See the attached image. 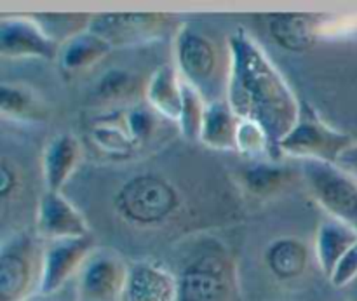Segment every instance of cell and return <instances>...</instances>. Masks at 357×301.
Returning a JSON list of instances; mask_svg holds the SVG:
<instances>
[{
    "label": "cell",
    "mask_w": 357,
    "mask_h": 301,
    "mask_svg": "<svg viewBox=\"0 0 357 301\" xmlns=\"http://www.w3.org/2000/svg\"><path fill=\"white\" fill-rule=\"evenodd\" d=\"M58 296H59V293H58V295H52V296H40V300H38V301H68V300L58 298Z\"/></svg>",
    "instance_id": "obj_31"
},
{
    "label": "cell",
    "mask_w": 357,
    "mask_h": 301,
    "mask_svg": "<svg viewBox=\"0 0 357 301\" xmlns=\"http://www.w3.org/2000/svg\"><path fill=\"white\" fill-rule=\"evenodd\" d=\"M239 122L241 118L230 108L227 100L208 101L199 141L213 150H236Z\"/></svg>",
    "instance_id": "obj_16"
},
{
    "label": "cell",
    "mask_w": 357,
    "mask_h": 301,
    "mask_svg": "<svg viewBox=\"0 0 357 301\" xmlns=\"http://www.w3.org/2000/svg\"><path fill=\"white\" fill-rule=\"evenodd\" d=\"M112 49L114 47L110 42L86 28L80 33L66 38L59 49V65L68 73L82 72L101 61Z\"/></svg>",
    "instance_id": "obj_17"
},
{
    "label": "cell",
    "mask_w": 357,
    "mask_h": 301,
    "mask_svg": "<svg viewBox=\"0 0 357 301\" xmlns=\"http://www.w3.org/2000/svg\"><path fill=\"white\" fill-rule=\"evenodd\" d=\"M284 176V169L272 167L268 164H257L244 173V181L255 194H267V192L275 190L279 185H282Z\"/></svg>",
    "instance_id": "obj_25"
},
{
    "label": "cell",
    "mask_w": 357,
    "mask_h": 301,
    "mask_svg": "<svg viewBox=\"0 0 357 301\" xmlns=\"http://www.w3.org/2000/svg\"><path fill=\"white\" fill-rule=\"evenodd\" d=\"M37 232L42 239L51 242L87 237L89 226L79 209L61 192H45L38 202Z\"/></svg>",
    "instance_id": "obj_12"
},
{
    "label": "cell",
    "mask_w": 357,
    "mask_h": 301,
    "mask_svg": "<svg viewBox=\"0 0 357 301\" xmlns=\"http://www.w3.org/2000/svg\"><path fill=\"white\" fill-rule=\"evenodd\" d=\"M132 89L131 73L124 70H110L96 84V98L101 101H117Z\"/></svg>",
    "instance_id": "obj_26"
},
{
    "label": "cell",
    "mask_w": 357,
    "mask_h": 301,
    "mask_svg": "<svg viewBox=\"0 0 357 301\" xmlns=\"http://www.w3.org/2000/svg\"><path fill=\"white\" fill-rule=\"evenodd\" d=\"M42 251L30 236H13L0 249V301H28L40 288Z\"/></svg>",
    "instance_id": "obj_5"
},
{
    "label": "cell",
    "mask_w": 357,
    "mask_h": 301,
    "mask_svg": "<svg viewBox=\"0 0 357 301\" xmlns=\"http://www.w3.org/2000/svg\"><path fill=\"white\" fill-rule=\"evenodd\" d=\"M265 261L272 274L282 281H289L303 274L309 263L307 247L302 240L293 237H281L271 242L265 253Z\"/></svg>",
    "instance_id": "obj_20"
},
{
    "label": "cell",
    "mask_w": 357,
    "mask_h": 301,
    "mask_svg": "<svg viewBox=\"0 0 357 301\" xmlns=\"http://www.w3.org/2000/svg\"><path fill=\"white\" fill-rule=\"evenodd\" d=\"M275 44L291 52H303L316 42L317 23L305 14H275L268 21Z\"/></svg>",
    "instance_id": "obj_19"
},
{
    "label": "cell",
    "mask_w": 357,
    "mask_h": 301,
    "mask_svg": "<svg viewBox=\"0 0 357 301\" xmlns=\"http://www.w3.org/2000/svg\"><path fill=\"white\" fill-rule=\"evenodd\" d=\"M351 146V136L330 128L309 107H302L296 125L279 143V153L335 164Z\"/></svg>",
    "instance_id": "obj_6"
},
{
    "label": "cell",
    "mask_w": 357,
    "mask_h": 301,
    "mask_svg": "<svg viewBox=\"0 0 357 301\" xmlns=\"http://www.w3.org/2000/svg\"><path fill=\"white\" fill-rule=\"evenodd\" d=\"M227 103L243 121L264 128L279 155V143L296 125L302 105L278 66L246 30L229 37Z\"/></svg>",
    "instance_id": "obj_1"
},
{
    "label": "cell",
    "mask_w": 357,
    "mask_h": 301,
    "mask_svg": "<svg viewBox=\"0 0 357 301\" xmlns=\"http://www.w3.org/2000/svg\"><path fill=\"white\" fill-rule=\"evenodd\" d=\"M129 265L110 249H94L79 272V295L84 301H122Z\"/></svg>",
    "instance_id": "obj_8"
},
{
    "label": "cell",
    "mask_w": 357,
    "mask_h": 301,
    "mask_svg": "<svg viewBox=\"0 0 357 301\" xmlns=\"http://www.w3.org/2000/svg\"><path fill=\"white\" fill-rule=\"evenodd\" d=\"M178 281L181 301H223L229 272L218 254L204 253L185 267Z\"/></svg>",
    "instance_id": "obj_11"
},
{
    "label": "cell",
    "mask_w": 357,
    "mask_h": 301,
    "mask_svg": "<svg viewBox=\"0 0 357 301\" xmlns=\"http://www.w3.org/2000/svg\"><path fill=\"white\" fill-rule=\"evenodd\" d=\"M236 150H239L243 155L250 159H260L264 155H274V148L268 139L267 132L261 125L253 121H243L241 118L239 129H237V143Z\"/></svg>",
    "instance_id": "obj_24"
},
{
    "label": "cell",
    "mask_w": 357,
    "mask_h": 301,
    "mask_svg": "<svg viewBox=\"0 0 357 301\" xmlns=\"http://www.w3.org/2000/svg\"><path fill=\"white\" fill-rule=\"evenodd\" d=\"M206 105H208L206 98L194 86L183 80V105H181V114L176 124L181 136L188 141H195L201 136Z\"/></svg>",
    "instance_id": "obj_23"
},
{
    "label": "cell",
    "mask_w": 357,
    "mask_h": 301,
    "mask_svg": "<svg viewBox=\"0 0 357 301\" xmlns=\"http://www.w3.org/2000/svg\"><path fill=\"white\" fill-rule=\"evenodd\" d=\"M80 159V143L70 132L54 136L42 153V176L45 192H61L72 178Z\"/></svg>",
    "instance_id": "obj_15"
},
{
    "label": "cell",
    "mask_w": 357,
    "mask_h": 301,
    "mask_svg": "<svg viewBox=\"0 0 357 301\" xmlns=\"http://www.w3.org/2000/svg\"><path fill=\"white\" fill-rule=\"evenodd\" d=\"M357 242V232L338 219L328 218L319 225L316 236V258L323 274L330 279L338 261Z\"/></svg>",
    "instance_id": "obj_18"
},
{
    "label": "cell",
    "mask_w": 357,
    "mask_h": 301,
    "mask_svg": "<svg viewBox=\"0 0 357 301\" xmlns=\"http://www.w3.org/2000/svg\"><path fill=\"white\" fill-rule=\"evenodd\" d=\"M17 185V173L14 169V164L9 162L7 157H3L0 164V197L3 202H7L13 195L14 188Z\"/></svg>",
    "instance_id": "obj_29"
},
{
    "label": "cell",
    "mask_w": 357,
    "mask_h": 301,
    "mask_svg": "<svg viewBox=\"0 0 357 301\" xmlns=\"http://www.w3.org/2000/svg\"><path fill=\"white\" fill-rule=\"evenodd\" d=\"M356 279H357V242L344 254V258L338 261L333 274L330 275V282L335 286V288L342 289L345 288V286L351 284V282H354Z\"/></svg>",
    "instance_id": "obj_28"
},
{
    "label": "cell",
    "mask_w": 357,
    "mask_h": 301,
    "mask_svg": "<svg viewBox=\"0 0 357 301\" xmlns=\"http://www.w3.org/2000/svg\"><path fill=\"white\" fill-rule=\"evenodd\" d=\"M94 247L91 236L80 239L51 240L42 249V275L38 295L52 296L65 289L73 275H79Z\"/></svg>",
    "instance_id": "obj_7"
},
{
    "label": "cell",
    "mask_w": 357,
    "mask_h": 301,
    "mask_svg": "<svg viewBox=\"0 0 357 301\" xmlns=\"http://www.w3.org/2000/svg\"><path fill=\"white\" fill-rule=\"evenodd\" d=\"M145 100L153 114L178 122L183 105V79L176 66L160 65L153 70L145 86Z\"/></svg>",
    "instance_id": "obj_14"
},
{
    "label": "cell",
    "mask_w": 357,
    "mask_h": 301,
    "mask_svg": "<svg viewBox=\"0 0 357 301\" xmlns=\"http://www.w3.org/2000/svg\"><path fill=\"white\" fill-rule=\"evenodd\" d=\"M58 42L31 16H10L0 21V54L10 59H54Z\"/></svg>",
    "instance_id": "obj_9"
},
{
    "label": "cell",
    "mask_w": 357,
    "mask_h": 301,
    "mask_svg": "<svg viewBox=\"0 0 357 301\" xmlns=\"http://www.w3.org/2000/svg\"><path fill=\"white\" fill-rule=\"evenodd\" d=\"M174 61L181 79L194 86L202 96L216 87L222 70V54L209 35L185 23L174 37Z\"/></svg>",
    "instance_id": "obj_4"
},
{
    "label": "cell",
    "mask_w": 357,
    "mask_h": 301,
    "mask_svg": "<svg viewBox=\"0 0 357 301\" xmlns=\"http://www.w3.org/2000/svg\"><path fill=\"white\" fill-rule=\"evenodd\" d=\"M122 301H181L180 281L159 261H135Z\"/></svg>",
    "instance_id": "obj_13"
},
{
    "label": "cell",
    "mask_w": 357,
    "mask_h": 301,
    "mask_svg": "<svg viewBox=\"0 0 357 301\" xmlns=\"http://www.w3.org/2000/svg\"><path fill=\"white\" fill-rule=\"evenodd\" d=\"M91 139L94 145L112 157H128L135 150L136 143L126 129L124 117L121 114L107 115L94 121L91 125Z\"/></svg>",
    "instance_id": "obj_21"
},
{
    "label": "cell",
    "mask_w": 357,
    "mask_h": 301,
    "mask_svg": "<svg viewBox=\"0 0 357 301\" xmlns=\"http://www.w3.org/2000/svg\"><path fill=\"white\" fill-rule=\"evenodd\" d=\"M166 21V14L114 13L94 16L87 28L110 42L112 47H122L153 40L162 33Z\"/></svg>",
    "instance_id": "obj_10"
},
{
    "label": "cell",
    "mask_w": 357,
    "mask_h": 301,
    "mask_svg": "<svg viewBox=\"0 0 357 301\" xmlns=\"http://www.w3.org/2000/svg\"><path fill=\"white\" fill-rule=\"evenodd\" d=\"M122 117H124L126 129H128L129 136L136 143V146L145 143L152 136L153 115L149 110L142 107L129 108V110L122 111Z\"/></svg>",
    "instance_id": "obj_27"
},
{
    "label": "cell",
    "mask_w": 357,
    "mask_h": 301,
    "mask_svg": "<svg viewBox=\"0 0 357 301\" xmlns=\"http://www.w3.org/2000/svg\"><path fill=\"white\" fill-rule=\"evenodd\" d=\"M340 159L344 160V162L351 164V166L357 171V146H351V148L345 150V152L342 153Z\"/></svg>",
    "instance_id": "obj_30"
},
{
    "label": "cell",
    "mask_w": 357,
    "mask_h": 301,
    "mask_svg": "<svg viewBox=\"0 0 357 301\" xmlns=\"http://www.w3.org/2000/svg\"><path fill=\"white\" fill-rule=\"evenodd\" d=\"M0 114L10 121H33L38 117V105L30 91L14 84L0 86Z\"/></svg>",
    "instance_id": "obj_22"
},
{
    "label": "cell",
    "mask_w": 357,
    "mask_h": 301,
    "mask_svg": "<svg viewBox=\"0 0 357 301\" xmlns=\"http://www.w3.org/2000/svg\"><path fill=\"white\" fill-rule=\"evenodd\" d=\"M302 171L310 194L330 218L345 223L357 232V180L323 160H302Z\"/></svg>",
    "instance_id": "obj_3"
},
{
    "label": "cell",
    "mask_w": 357,
    "mask_h": 301,
    "mask_svg": "<svg viewBox=\"0 0 357 301\" xmlns=\"http://www.w3.org/2000/svg\"><path fill=\"white\" fill-rule=\"evenodd\" d=\"M178 188L159 174H138L115 194L114 206L122 219L136 226H155L178 211Z\"/></svg>",
    "instance_id": "obj_2"
}]
</instances>
